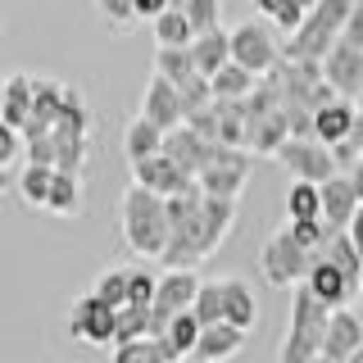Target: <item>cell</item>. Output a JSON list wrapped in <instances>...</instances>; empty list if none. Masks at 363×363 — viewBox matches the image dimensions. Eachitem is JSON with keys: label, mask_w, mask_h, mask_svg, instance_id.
<instances>
[{"label": "cell", "mask_w": 363, "mask_h": 363, "mask_svg": "<svg viewBox=\"0 0 363 363\" xmlns=\"http://www.w3.org/2000/svg\"><path fill=\"white\" fill-rule=\"evenodd\" d=\"M118 232H123V241H128L132 255L164 259L168 236H173V213H168V200L132 182V186L123 191V200H118Z\"/></svg>", "instance_id": "cell-1"}, {"label": "cell", "mask_w": 363, "mask_h": 363, "mask_svg": "<svg viewBox=\"0 0 363 363\" xmlns=\"http://www.w3.org/2000/svg\"><path fill=\"white\" fill-rule=\"evenodd\" d=\"M327 323H332V309L318 304L309 286H295L291 309H286V332H281V345H277V354H272V363H313V359H323Z\"/></svg>", "instance_id": "cell-2"}, {"label": "cell", "mask_w": 363, "mask_h": 363, "mask_svg": "<svg viewBox=\"0 0 363 363\" xmlns=\"http://www.w3.org/2000/svg\"><path fill=\"white\" fill-rule=\"evenodd\" d=\"M350 14H354V0H318L309 9V23H304L295 37L281 41V55H286V60L327 64V55L340 45V32H345Z\"/></svg>", "instance_id": "cell-3"}, {"label": "cell", "mask_w": 363, "mask_h": 363, "mask_svg": "<svg viewBox=\"0 0 363 363\" xmlns=\"http://www.w3.org/2000/svg\"><path fill=\"white\" fill-rule=\"evenodd\" d=\"M313 264H318V255H309V250L295 241V232L286 223H281L264 241V250H259V272H264V281H272V286H304V277H309Z\"/></svg>", "instance_id": "cell-4"}, {"label": "cell", "mask_w": 363, "mask_h": 363, "mask_svg": "<svg viewBox=\"0 0 363 363\" xmlns=\"http://www.w3.org/2000/svg\"><path fill=\"white\" fill-rule=\"evenodd\" d=\"M232 64H241L245 73H255V77H268L272 68L281 64L277 28L264 23V18H241L232 28Z\"/></svg>", "instance_id": "cell-5"}, {"label": "cell", "mask_w": 363, "mask_h": 363, "mask_svg": "<svg viewBox=\"0 0 363 363\" xmlns=\"http://www.w3.org/2000/svg\"><path fill=\"white\" fill-rule=\"evenodd\" d=\"M250 164H255V155H250V150L213 145L209 164H204V173L196 182H200L204 196H213V200H241V191H245V182H250Z\"/></svg>", "instance_id": "cell-6"}, {"label": "cell", "mask_w": 363, "mask_h": 363, "mask_svg": "<svg viewBox=\"0 0 363 363\" xmlns=\"http://www.w3.org/2000/svg\"><path fill=\"white\" fill-rule=\"evenodd\" d=\"M204 281L196 272H164L159 277V295H155V309H150V336H164L168 327L177 323L182 313L196 309V295Z\"/></svg>", "instance_id": "cell-7"}, {"label": "cell", "mask_w": 363, "mask_h": 363, "mask_svg": "<svg viewBox=\"0 0 363 363\" xmlns=\"http://www.w3.org/2000/svg\"><path fill=\"white\" fill-rule=\"evenodd\" d=\"M64 323H68V336L82 340V345H113V336H118V313L109 304H100L91 291H82L68 304Z\"/></svg>", "instance_id": "cell-8"}, {"label": "cell", "mask_w": 363, "mask_h": 363, "mask_svg": "<svg viewBox=\"0 0 363 363\" xmlns=\"http://www.w3.org/2000/svg\"><path fill=\"white\" fill-rule=\"evenodd\" d=\"M277 164L286 168L295 182H313V186H327L340 168H336V155L327 150L323 141H291L286 150L277 155Z\"/></svg>", "instance_id": "cell-9"}, {"label": "cell", "mask_w": 363, "mask_h": 363, "mask_svg": "<svg viewBox=\"0 0 363 363\" xmlns=\"http://www.w3.org/2000/svg\"><path fill=\"white\" fill-rule=\"evenodd\" d=\"M141 118H150L159 132H177L186 123V105H182V91L168 82V77H150L145 82V96H141Z\"/></svg>", "instance_id": "cell-10"}, {"label": "cell", "mask_w": 363, "mask_h": 363, "mask_svg": "<svg viewBox=\"0 0 363 363\" xmlns=\"http://www.w3.org/2000/svg\"><path fill=\"white\" fill-rule=\"evenodd\" d=\"M132 182L145 186V191H155V196H164V200H177V196H186V191L196 186V177H186L168 155H155V159H145V164H136Z\"/></svg>", "instance_id": "cell-11"}, {"label": "cell", "mask_w": 363, "mask_h": 363, "mask_svg": "<svg viewBox=\"0 0 363 363\" xmlns=\"http://www.w3.org/2000/svg\"><path fill=\"white\" fill-rule=\"evenodd\" d=\"M323 73H327V86H332L340 100H354V105H359V96H363V50H354V45L340 41L336 50L327 55Z\"/></svg>", "instance_id": "cell-12"}, {"label": "cell", "mask_w": 363, "mask_h": 363, "mask_svg": "<svg viewBox=\"0 0 363 363\" xmlns=\"http://www.w3.org/2000/svg\"><path fill=\"white\" fill-rule=\"evenodd\" d=\"M232 227H236V200H213V196H204L200 213H196V241H200V255L209 259L213 250H218L227 236H232Z\"/></svg>", "instance_id": "cell-13"}, {"label": "cell", "mask_w": 363, "mask_h": 363, "mask_svg": "<svg viewBox=\"0 0 363 363\" xmlns=\"http://www.w3.org/2000/svg\"><path fill=\"white\" fill-rule=\"evenodd\" d=\"M359 209H363V200H359L354 182H350V173H336L323 186V223L332 227V232H350V223L359 218Z\"/></svg>", "instance_id": "cell-14"}, {"label": "cell", "mask_w": 363, "mask_h": 363, "mask_svg": "<svg viewBox=\"0 0 363 363\" xmlns=\"http://www.w3.org/2000/svg\"><path fill=\"white\" fill-rule=\"evenodd\" d=\"M304 286H309V291H313V300H318V304H327L332 313H340V309H345V304L359 295V286H354V281H350L340 268H332L327 259H318V264L309 268Z\"/></svg>", "instance_id": "cell-15"}, {"label": "cell", "mask_w": 363, "mask_h": 363, "mask_svg": "<svg viewBox=\"0 0 363 363\" xmlns=\"http://www.w3.org/2000/svg\"><path fill=\"white\" fill-rule=\"evenodd\" d=\"M32 105H37V77H28V73H9V82H5V100H0V128L28 132V123H32Z\"/></svg>", "instance_id": "cell-16"}, {"label": "cell", "mask_w": 363, "mask_h": 363, "mask_svg": "<svg viewBox=\"0 0 363 363\" xmlns=\"http://www.w3.org/2000/svg\"><path fill=\"white\" fill-rule=\"evenodd\" d=\"M354 354H363V323L350 309L332 313V323H327V340H323V359L332 363H350Z\"/></svg>", "instance_id": "cell-17"}, {"label": "cell", "mask_w": 363, "mask_h": 363, "mask_svg": "<svg viewBox=\"0 0 363 363\" xmlns=\"http://www.w3.org/2000/svg\"><path fill=\"white\" fill-rule=\"evenodd\" d=\"M223 304H227V327H236L245 336L259 327V300H255V286L245 277H236V272L223 277Z\"/></svg>", "instance_id": "cell-18"}, {"label": "cell", "mask_w": 363, "mask_h": 363, "mask_svg": "<svg viewBox=\"0 0 363 363\" xmlns=\"http://www.w3.org/2000/svg\"><path fill=\"white\" fill-rule=\"evenodd\" d=\"M209 150H213V145L204 141V136H196L186 123H182L177 132L164 136V155L173 159V164H177L186 177H200V173H204V164H209Z\"/></svg>", "instance_id": "cell-19"}, {"label": "cell", "mask_w": 363, "mask_h": 363, "mask_svg": "<svg viewBox=\"0 0 363 363\" xmlns=\"http://www.w3.org/2000/svg\"><path fill=\"white\" fill-rule=\"evenodd\" d=\"M354 128H359V105H354V100H336V105H327L323 113H318L313 136L327 145V150H336L340 141H350Z\"/></svg>", "instance_id": "cell-20"}, {"label": "cell", "mask_w": 363, "mask_h": 363, "mask_svg": "<svg viewBox=\"0 0 363 363\" xmlns=\"http://www.w3.org/2000/svg\"><path fill=\"white\" fill-rule=\"evenodd\" d=\"M164 136L168 132H159L150 118H136L123 128V155H128V164L136 168V164H145V159H155V155H164Z\"/></svg>", "instance_id": "cell-21"}, {"label": "cell", "mask_w": 363, "mask_h": 363, "mask_svg": "<svg viewBox=\"0 0 363 363\" xmlns=\"http://www.w3.org/2000/svg\"><path fill=\"white\" fill-rule=\"evenodd\" d=\"M286 145H291V118H286V109H281V113H268V118H259L255 128H250V155L277 159Z\"/></svg>", "instance_id": "cell-22"}, {"label": "cell", "mask_w": 363, "mask_h": 363, "mask_svg": "<svg viewBox=\"0 0 363 363\" xmlns=\"http://www.w3.org/2000/svg\"><path fill=\"white\" fill-rule=\"evenodd\" d=\"M245 350V332H236V327H204V336H200V350H196V359L191 363H227V359H236Z\"/></svg>", "instance_id": "cell-23"}, {"label": "cell", "mask_w": 363, "mask_h": 363, "mask_svg": "<svg viewBox=\"0 0 363 363\" xmlns=\"http://www.w3.org/2000/svg\"><path fill=\"white\" fill-rule=\"evenodd\" d=\"M191 55H196V68L200 77H218L227 64H232V32L218 28L209 32V37H196V45H191Z\"/></svg>", "instance_id": "cell-24"}, {"label": "cell", "mask_w": 363, "mask_h": 363, "mask_svg": "<svg viewBox=\"0 0 363 363\" xmlns=\"http://www.w3.org/2000/svg\"><path fill=\"white\" fill-rule=\"evenodd\" d=\"M155 41H159V50H191L196 45V28H191L186 9L168 5V14L155 23Z\"/></svg>", "instance_id": "cell-25"}, {"label": "cell", "mask_w": 363, "mask_h": 363, "mask_svg": "<svg viewBox=\"0 0 363 363\" xmlns=\"http://www.w3.org/2000/svg\"><path fill=\"white\" fill-rule=\"evenodd\" d=\"M55 168H37V164H23V173H18V196L28 209H50V191H55Z\"/></svg>", "instance_id": "cell-26"}, {"label": "cell", "mask_w": 363, "mask_h": 363, "mask_svg": "<svg viewBox=\"0 0 363 363\" xmlns=\"http://www.w3.org/2000/svg\"><path fill=\"white\" fill-rule=\"evenodd\" d=\"M286 223H323V186H313V182H291Z\"/></svg>", "instance_id": "cell-27"}, {"label": "cell", "mask_w": 363, "mask_h": 363, "mask_svg": "<svg viewBox=\"0 0 363 363\" xmlns=\"http://www.w3.org/2000/svg\"><path fill=\"white\" fill-rule=\"evenodd\" d=\"M91 295H96L100 304H109L113 313H123L132 304V277H128V268H105L96 277V286H91Z\"/></svg>", "instance_id": "cell-28"}, {"label": "cell", "mask_w": 363, "mask_h": 363, "mask_svg": "<svg viewBox=\"0 0 363 363\" xmlns=\"http://www.w3.org/2000/svg\"><path fill=\"white\" fill-rule=\"evenodd\" d=\"M309 9L313 5H300V0H291V5H281V0H259V18L272 23L277 32H286V37H295V32L309 23Z\"/></svg>", "instance_id": "cell-29"}, {"label": "cell", "mask_w": 363, "mask_h": 363, "mask_svg": "<svg viewBox=\"0 0 363 363\" xmlns=\"http://www.w3.org/2000/svg\"><path fill=\"white\" fill-rule=\"evenodd\" d=\"M55 136H77V141H86V136H91V109H86V100H82V91H77V86L64 91V113H60Z\"/></svg>", "instance_id": "cell-30"}, {"label": "cell", "mask_w": 363, "mask_h": 363, "mask_svg": "<svg viewBox=\"0 0 363 363\" xmlns=\"http://www.w3.org/2000/svg\"><path fill=\"white\" fill-rule=\"evenodd\" d=\"M318 259H327L332 268H340V272H345L350 281H354V286L363 281V255L354 250V241H350V232H336V236L327 241V250H323Z\"/></svg>", "instance_id": "cell-31"}, {"label": "cell", "mask_w": 363, "mask_h": 363, "mask_svg": "<svg viewBox=\"0 0 363 363\" xmlns=\"http://www.w3.org/2000/svg\"><path fill=\"white\" fill-rule=\"evenodd\" d=\"M209 82H213V100L223 105V100H250V96H255V86H259V77L245 73L241 64H227L218 77H209Z\"/></svg>", "instance_id": "cell-32"}, {"label": "cell", "mask_w": 363, "mask_h": 363, "mask_svg": "<svg viewBox=\"0 0 363 363\" xmlns=\"http://www.w3.org/2000/svg\"><path fill=\"white\" fill-rule=\"evenodd\" d=\"M155 73L168 77L173 86H186L191 77H200V68H196V55L191 50H155Z\"/></svg>", "instance_id": "cell-33"}, {"label": "cell", "mask_w": 363, "mask_h": 363, "mask_svg": "<svg viewBox=\"0 0 363 363\" xmlns=\"http://www.w3.org/2000/svg\"><path fill=\"white\" fill-rule=\"evenodd\" d=\"M200 318V327H223L227 323V304H223V277H209L196 295V309H191Z\"/></svg>", "instance_id": "cell-34"}, {"label": "cell", "mask_w": 363, "mask_h": 363, "mask_svg": "<svg viewBox=\"0 0 363 363\" xmlns=\"http://www.w3.org/2000/svg\"><path fill=\"white\" fill-rule=\"evenodd\" d=\"M50 213H60V218H77V213H82V177H68V173L55 177Z\"/></svg>", "instance_id": "cell-35"}, {"label": "cell", "mask_w": 363, "mask_h": 363, "mask_svg": "<svg viewBox=\"0 0 363 363\" xmlns=\"http://www.w3.org/2000/svg\"><path fill=\"white\" fill-rule=\"evenodd\" d=\"M136 340H150V309H136V304H128V309L118 313V336H113V350H118V345H136Z\"/></svg>", "instance_id": "cell-36"}, {"label": "cell", "mask_w": 363, "mask_h": 363, "mask_svg": "<svg viewBox=\"0 0 363 363\" xmlns=\"http://www.w3.org/2000/svg\"><path fill=\"white\" fill-rule=\"evenodd\" d=\"M182 9H186L196 37H209V32L223 28V5H218V0H182Z\"/></svg>", "instance_id": "cell-37"}, {"label": "cell", "mask_w": 363, "mask_h": 363, "mask_svg": "<svg viewBox=\"0 0 363 363\" xmlns=\"http://www.w3.org/2000/svg\"><path fill=\"white\" fill-rule=\"evenodd\" d=\"M113 363H168L164 340H136V345H118L113 350Z\"/></svg>", "instance_id": "cell-38"}, {"label": "cell", "mask_w": 363, "mask_h": 363, "mask_svg": "<svg viewBox=\"0 0 363 363\" xmlns=\"http://www.w3.org/2000/svg\"><path fill=\"white\" fill-rule=\"evenodd\" d=\"M55 141H60V164H55V173L82 177V168H86V141H77V136H55Z\"/></svg>", "instance_id": "cell-39"}, {"label": "cell", "mask_w": 363, "mask_h": 363, "mask_svg": "<svg viewBox=\"0 0 363 363\" xmlns=\"http://www.w3.org/2000/svg\"><path fill=\"white\" fill-rule=\"evenodd\" d=\"M128 277H132V304H136V309H155L159 277H155V272H145V268H128Z\"/></svg>", "instance_id": "cell-40"}, {"label": "cell", "mask_w": 363, "mask_h": 363, "mask_svg": "<svg viewBox=\"0 0 363 363\" xmlns=\"http://www.w3.org/2000/svg\"><path fill=\"white\" fill-rule=\"evenodd\" d=\"M96 14L113 28H128V23H136V0H96Z\"/></svg>", "instance_id": "cell-41"}, {"label": "cell", "mask_w": 363, "mask_h": 363, "mask_svg": "<svg viewBox=\"0 0 363 363\" xmlns=\"http://www.w3.org/2000/svg\"><path fill=\"white\" fill-rule=\"evenodd\" d=\"M186 128L196 132V136H204L209 145H218V105H213V109H200V113H191Z\"/></svg>", "instance_id": "cell-42"}, {"label": "cell", "mask_w": 363, "mask_h": 363, "mask_svg": "<svg viewBox=\"0 0 363 363\" xmlns=\"http://www.w3.org/2000/svg\"><path fill=\"white\" fill-rule=\"evenodd\" d=\"M340 41L354 45V50H363V0H354V14H350L345 32H340Z\"/></svg>", "instance_id": "cell-43"}, {"label": "cell", "mask_w": 363, "mask_h": 363, "mask_svg": "<svg viewBox=\"0 0 363 363\" xmlns=\"http://www.w3.org/2000/svg\"><path fill=\"white\" fill-rule=\"evenodd\" d=\"M350 241H354V250L363 255V209H359V218L350 223Z\"/></svg>", "instance_id": "cell-44"}, {"label": "cell", "mask_w": 363, "mask_h": 363, "mask_svg": "<svg viewBox=\"0 0 363 363\" xmlns=\"http://www.w3.org/2000/svg\"><path fill=\"white\" fill-rule=\"evenodd\" d=\"M350 182H354V191H359V200H363V159L354 164V173H350Z\"/></svg>", "instance_id": "cell-45"}, {"label": "cell", "mask_w": 363, "mask_h": 363, "mask_svg": "<svg viewBox=\"0 0 363 363\" xmlns=\"http://www.w3.org/2000/svg\"><path fill=\"white\" fill-rule=\"evenodd\" d=\"M350 363H363V354H354V359H350Z\"/></svg>", "instance_id": "cell-46"}, {"label": "cell", "mask_w": 363, "mask_h": 363, "mask_svg": "<svg viewBox=\"0 0 363 363\" xmlns=\"http://www.w3.org/2000/svg\"><path fill=\"white\" fill-rule=\"evenodd\" d=\"M313 363H332V359H313Z\"/></svg>", "instance_id": "cell-47"}, {"label": "cell", "mask_w": 363, "mask_h": 363, "mask_svg": "<svg viewBox=\"0 0 363 363\" xmlns=\"http://www.w3.org/2000/svg\"><path fill=\"white\" fill-rule=\"evenodd\" d=\"M359 113H363V96H359Z\"/></svg>", "instance_id": "cell-48"}, {"label": "cell", "mask_w": 363, "mask_h": 363, "mask_svg": "<svg viewBox=\"0 0 363 363\" xmlns=\"http://www.w3.org/2000/svg\"><path fill=\"white\" fill-rule=\"evenodd\" d=\"M359 295H363V281H359Z\"/></svg>", "instance_id": "cell-49"}]
</instances>
